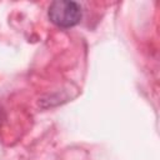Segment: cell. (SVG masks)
<instances>
[{
	"mask_svg": "<svg viewBox=\"0 0 160 160\" xmlns=\"http://www.w3.org/2000/svg\"><path fill=\"white\" fill-rule=\"evenodd\" d=\"M48 15L50 21L56 26L71 28L79 24L82 16V11L81 6L75 1L56 0L50 4Z\"/></svg>",
	"mask_w": 160,
	"mask_h": 160,
	"instance_id": "cell-1",
	"label": "cell"
}]
</instances>
